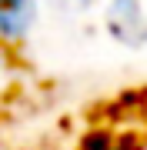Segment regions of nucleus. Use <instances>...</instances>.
Instances as JSON below:
<instances>
[{
    "instance_id": "1",
    "label": "nucleus",
    "mask_w": 147,
    "mask_h": 150,
    "mask_svg": "<svg viewBox=\"0 0 147 150\" xmlns=\"http://www.w3.org/2000/svg\"><path fill=\"white\" fill-rule=\"evenodd\" d=\"M37 20L33 0H0V40H20Z\"/></svg>"
},
{
    "instance_id": "2",
    "label": "nucleus",
    "mask_w": 147,
    "mask_h": 150,
    "mask_svg": "<svg viewBox=\"0 0 147 150\" xmlns=\"http://www.w3.org/2000/svg\"><path fill=\"white\" fill-rule=\"evenodd\" d=\"M117 147V140L114 134H107V130H94V134L84 140V150H114Z\"/></svg>"
}]
</instances>
